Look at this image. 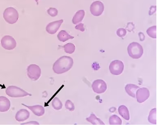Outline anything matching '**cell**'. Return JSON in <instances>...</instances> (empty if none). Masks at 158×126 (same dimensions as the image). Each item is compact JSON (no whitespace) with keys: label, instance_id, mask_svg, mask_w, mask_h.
<instances>
[{"label":"cell","instance_id":"cell-26","mask_svg":"<svg viewBox=\"0 0 158 126\" xmlns=\"http://www.w3.org/2000/svg\"><path fill=\"white\" fill-rule=\"evenodd\" d=\"M48 13L52 17H55L58 14V10L55 8H49L47 10Z\"/></svg>","mask_w":158,"mask_h":126},{"label":"cell","instance_id":"cell-6","mask_svg":"<svg viewBox=\"0 0 158 126\" xmlns=\"http://www.w3.org/2000/svg\"><path fill=\"white\" fill-rule=\"evenodd\" d=\"M124 68V64L122 61L119 60L113 61L110 63V72L114 75H119L122 73Z\"/></svg>","mask_w":158,"mask_h":126},{"label":"cell","instance_id":"cell-15","mask_svg":"<svg viewBox=\"0 0 158 126\" xmlns=\"http://www.w3.org/2000/svg\"><path fill=\"white\" fill-rule=\"evenodd\" d=\"M139 88V87L136 85L130 84L125 86V89L129 96L135 98L136 91Z\"/></svg>","mask_w":158,"mask_h":126},{"label":"cell","instance_id":"cell-1","mask_svg":"<svg viewBox=\"0 0 158 126\" xmlns=\"http://www.w3.org/2000/svg\"><path fill=\"white\" fill-rule=\"evenodd\" d=\"M73 60L71 57L63 56L54 63L52 69L57 74H61L69 70L73 66Z\"/></svg>","mask_w":158,"mask_h":126},{"label":"cell","instance_id":"cell-17","mask_svg":"<svg viewBox=\"0 0 158 126\" xmlns=\"http://www.w3.org/2000/svg\"><path fill=\"white\" fill-rule=\"evenodd\" d=\"M57 38L60 41L66 42L69 39H73L74 37L70 35L65 30H61L57 35Z\"/></svg>","mask_w":158,"mask_h":126},{"label":"cell","instance_id":"cell-22","mask_svg":"<svg viewBox=\"0 0 158 126\" xmlns=\"http://www.w3.org/2000/svg\"><path fill=\"white\" fill-rule=\"evenodd\" d=\"M52 105L55 109L59 110L62 108L63 104L61 101L57 97H55L52 101Z\"/></svg>","mask_w":158,"mask_h":126},{"label":"cell","instance_id":"cell-7","mask_svg":"<svg viewBox=\"0 0 158 126\" xmlns=\"http://www.w3.org/2000/svg\"><path fill=\"white\" fill-rule=\"evenodd\" d=\"M1 45L5 49L10 50L15 48L17 42L13 37L10 36H5L1 39Z\"/></svg>","mask_w":158,"mask_h":126},{"label":"cell","instance_id":"cell-31","mask_svg":"<svg viewBox=\"0 0 158 126\" xmlns=\"http://www.w3.org/2000/svg\"><path fill=\"white\" fill-rule=\"evenodd\" d=\"M139 38L140 41H143L145 40V37L143 32H140L139 33Z\"/></svg>","mask_w":158,"mask_h":126},{"label":"cell","instance_id":"cell-23","mask_svg":"<svg viewBox=\"0 0 158 126\" xmlns=\"http://www.w3.org/2000/svg\"><path fill=\"white\" fill-rule=\"evenodd\" d=\"M64 50L66 53H73L75 52L76 47L73 44L69 43L66 44L63 46Z\"/></svg>","mask_w":158,"mask_h":126},{"label":"cell","instance_id":"cell-11","mask_svg":"<svg viewBox=\"0 0 158 126\" xmlns=\"http://www.w3.org/2000/svg\"><path fill=\"white\" fill-rule=\"evenodd\" d=\"M136 98L139 103H143L148 98L150 92L146 88L139 89L136 92Z\"/></svg>","mask_w":158,"mask_h":126},{"label":"cell","instance_id":"cell-5","mask_svg":"<svg viewBox=\"0 0 158 126\" xmlns=\"http://www.w3.org/2000/svg\"><path fill=\"white\" fill-rule=\"evenodd\" d=\"M27 76L32 81H37L41 77V69L39 66L37 65H30L27 67Z\"/></svg>","mask_w":158,"mask_h":126},{"label":"cell","instance_id":"cell-24","mask_svg":"<svg viewBox=\"0 0 158 126\" xmlns=\"http://www.w3.org/2000/svg\"><path fill=\"white\" fill-rule=\"evenodd\" d=\"M147 33L149 37L151 38H156V26H153L149 27L147 30Z\"/></svg>","mask_w":158,"mask_h":126},{"label":"cell","instance_id":"cell-20","mask_svg":"<svg viewBox=\"0 0 158 126\" xmlns=\"http://www.w3.org/2000/svg\"><path fill=\"white\" fill-rule=\"evenodd\" d=\"M109 123L111 125H120L122 124L121 119L116 115L111 116L109 119Z\"/></svg>","mask_w":158,"mask_h":126},{"label":"cell","instance_id":"cell-16","mask_svg":"<svg viewBox=\"0 0 158 126\" xmlns=\"http://www.w3.org/2000/svg\"><path fill=\"white\" fill-rule=\"evenodd\" d=\"M85 11L84 10H80L77 11L72 19V22L74 24H77L81 22L85 16Z\"/></svg>","mask_w":158,"mask_h":126},{"label":"cell","instance_id":"cell-18","mask_svg":"<svg viewBox=\"0 0 158 126\" xmlns=\"http://www.w3.org/2000/svg\"><path fill=\"white\" fill-rule=\"evenodd\" d=\"M118 112L120 115L127 120H130V114L128 109L126 106L121 105L118 108Z\"/></svg>","mask_w":158,"mask_h":126},{"label":"cell","instance_id":"cell-2","mask_svg":"<svg viewBox=\"0 0 158 126\" xmlns=\"http://www.w3.org/2000/svg\"><path fill=\"white\" fill-rule=\"evenodd\" d=\"M127 51L129 56L133 59H139L143 53L142 46L136 42L130 43L128 47Z\"/></svg>","mask_w":158,"mask_h":126},{"label":"cell","instance_id":"cell-32","mask_svg":"<svg viewBox=\"0 0 158 126\" xmlns=\"http://www.w3.org/2000/svg\"><path fill=\"white\" fill-rule=\"evenodd\" d=\"M39 124V123L38 122L36 121H31L28 122V123H23L21 124Z\"/></svg>","mask_w":158,"mask_h":126},{"label":"cell","instance_id":"cell-33","mask_svg":"<svg viewBox=\"0 0 158 126\" xmlns=\"http://www.w3.org/2000/svg\"><path fill=\"white\" fill-rule=\"evenodd\" d=\"M40 0H35L36 2H37V4H38V1H39Z\"/></svg>","mask_w":158,"mask_h":126},{"label":"cell","instance_id":"cell-21","mask_svg":"<svg viewBox=\"0 0 158 126\" xmlns=\"http://www.w3.org/2000/svg\"><path fill=\"white\" fill-rule=\"evenodd\" d=\"M149 122L152 124H156V108H153L150 111L148 117Z\"/></svg>","mask_w":158,"mask_h":126},{"label":"cell","instance_id":"cell-27","mask_svg":"<svg viewBox=\"0 0 158 126\" xmlns=\"http://www.w3.org/2000/svg\"><path fill=\"white\" fill-rule=\"evenodd\" d=\"M116 33L119 37H125L127 31L125 29L120 28L117 30Z\"/></svg>","mask_w":158,"mask_h":126},{"label":"cell","instance_id":"cell-28","mask_svg":"<svg viewBox=\"0 0 158 126\" xmlns=\"http://www.w3.org/2000/svg\"><path fill=\"white\" fill-rule=\"evenodd\" d=\"M135 25L133 23V22H129L127 23V26L126 27V29L129 32H131L135 28Z\"/></svg>","mask_w":158,"mask_h":126},{"label":"cell","instance_id":"cell-3","mask_svg":"<svg viewBox=\"0 0 158 126\" xmlns=\"http://www.w3.org/2000/svg\"><path fill=\"white\" fill-rule=\"evenodd\" d=\"M19 15L15 9L9 7L5 10L3 14L4 19L7 23L13 24L17 22Z\"/></svg>","mask_w":158,"mask_h":126},{"label":"cell","instance_id":"cell-4","mask_svg":"<svg viewBox=\"0 0 158 126\" xmlns=\"http://www.w3.org/2000/svg\"><path fill=\"white\" fill-rule=\"evenodd\" d=\"M6 92L7 96L12 98H21L28 96H32V94L15 86H10L7 87Z\"/></svg>","mask_w":158,"mask_h":126},{"label":"cell","instance_id":"cell-25","mask_svg":"<svg viewBox=\"0 0 158 126\" xmlns=\"http://www.w3.org/2000/svg\"><path fill=\"white\" fill-rule=\"evenodd\" d=\"M65 107L66 109L71 111V112L73 111L75 109V106L74 105L73 103L69 100L66 101L65 103Z\"/></svg>","mask_w":158,"mask_h":126},{"label":"cell","instance_id":"cell-14","mask_svg":"<svg viewBox=\"0 0 158 126\" xmlns=\"http://www.w3.org/2000/svg\"><path fill=\"white\" fill-rule=\"evenodd\" d=\"M11 103L9 100L6 97L0 96V112H7L10 108Z\"/></svg>","mask_w":158,"mask_h":126},{"label":"cell","instance_id":"cell-29","mask_svg":"<svg viewBox=\"0 0 158 126\" xmlns=\"http://www.w3.org/2000/svg\"><path fill=\"white\" fill-rule=\"evenodd\" d=\"M76 30L81 31V32H84L85 31V28L84 27L83 24L80 23L77 25L75 27Z\"/></svg>","mask_w":158,"mask_h":126},{"label":"cell","instance_id":"cell-12","mask_svg":"<svg viewBox=\"0 0 158 126\" xmlns=\"http://www.w3.org/2000/svg\"><path fill=\"white\" fill-rule=\"evenodd\" d=\"M22 104L31 110L35 115L38 116H43L44 114V108L42 106L40 105L27 106L26 105V104H23V103Z\"/></svg>","mask_w":158,"mask_h":126},{"label":"cell","instance_id":"cell-8","mask_svg":"<svg viewBox=\"0 0 158 126\" xmlns=\"http://www.w3.org/2000/svg\"><path fill=\"white\" fill-rule=\"evenodd\" d=\"M105 9L103 3L101 1H96L93 2L90 6L91 14L95 17H99L102 14Z\"/></svg>","mask_w":158,"mask_h":126},{"label":"cell","instance_id":"cell-19","mask_svg":"<svg viewBox=\"0 0 158 126\" xmlns=\"http://www.w3.org/2000/svg\"><path fill=\"white\" fill-rule=\"evenodd\" d=\"M86 120L88 122H90L94 125H98V124L105 125V124L101 120L97 118V117L94 114H91L90 116L86 118Z\"/></svg>","mask_w":158,"mask_h":126},{"label":"cell","instance_id":"cell-30","mask_svg":"<svg viewBox=\"0 0 158 126\" xmlns=\"http://www.w3.org/2000/svg\"><path fill=\"white\" fill-rule=\"evenodd\" d=\"M156 6H152L150 7V11H149V14L150 16L152 15L154 13L156 12Z\"/></svg>","mask_w":158,"mask_h":126},{"label":"cell","instance_id":"cell-13","mask_svg":"<svg viewBox=\"0 0 158 126\" xmlns=\"http://www.w3.org/2000/svg\"><path fill=\"white\" fill-rule=\"evenodd\" d=\"M30 113L26 109H21L16 113L15 119L18 122H23L29 118Z\"/></svg>","mask_w":158,"mask_h":126},{"label":"cell","instance_id":"cell-10","mask_svg":"<svg viewBox=\"0 0 158 126\" xmlns=\"http://www.w3.org/2000/svg\"><path fill=\"white\" fill-rule=\"evenodd\" d=\"M64 22L63 20L54 21L50 22L46 27V31L49 34H55L58 31L61 24Z\"/></svg>","mask_w":158,"mask_h":126},{"label":"cell","instance_id":"cell-9","mask_svg":"<svg viewBox=\"0 0 158 126\" xmlns=\"http://www.w3.org/2000/svg\"><path fill=\"white\" fill-rule=\"evenodd\" d=\"M92 88L95 93L100 94L104 93L107 89V85L102 80H97L93 82Z\"/></svg>","mask_w":158,"mask_h":126}]
</instances>
